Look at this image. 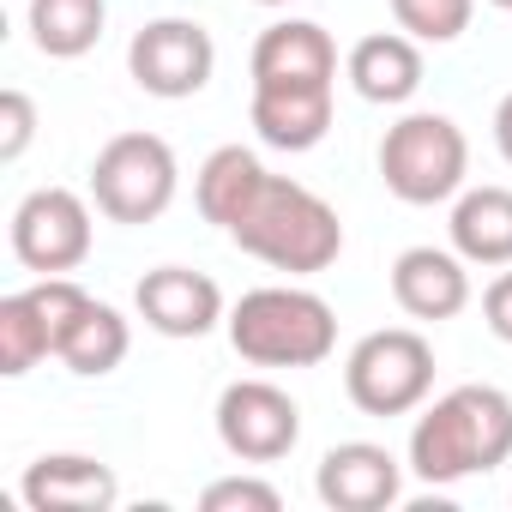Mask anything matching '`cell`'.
I'll list each match as a JSON object with an SVG mask.
<instances>
[{"label":"cell","mask_w":512,"mask_h":512,"mask_svg":"<svg viewBox=\"0 0 512 512\" xmlns=\"http://www.w3.org/2000/svg\"><path fill=\"white\" fill-rule=\"evenodd\" d=\"M512 458V398L500 386H452L410 428V470L434 488H452L476 470Z\"/></svg>","instance_id":"2"},{"label":"cell","mask_w":512,"mask_h":512,"mask_svg":"<svg viewBox=\"0 0 512 512\" xmlns=\"http://www.w3.org/2000/svg\"><path fill=\"white\" fill-rule=\"evenodd\" d=\"M470 175V139L452 115H404L380 139V181L404 205H446L464 193Z\"/></svg>","instance_id":"4"},{"label":"cell","mask_w":512,"mask_h":512,"mask_svg":"<svg viewBox=\"0 0 512 512\" xmlns=\"http://www.w3.org/2000/svg\"><path fill=\"white\" fill-rule=\"evenodd\" d=\"M446 229L470 266H512V187H464Z\"/></svg>","instance_id":"17"},{"label":"cell","mask_w":512,"mask_h":512,"mask_svg":"<svg viewBox=\"0 0 512 512\" xmlns=\"http://www.w3.org/2000/svg\"><path fill=\"white\" fill-rule=\"evenodd\" d=\"M217 440L241 464H278L302 440V404L272 380H235L217 398Z\"/></svg>","instance_id":"7"},{"label":"cell","mask_w":512,"mask_h":512,"mask_svg":"<svg viewBox=\"0 0 512 512\" xmlns=\"http://www.w3.org/2000/svg\"><path fill=\"white\" fill-rule=\"evenodd\" d=\"M211 67H217V43L205 25L193 19H151L133 43H127V73L145 97H163V103H181V97H199L211 85Z\"/></svg>","instance_id":"9"},{"label":"cell","mask_w":512,"mask_h":512,"mask_svg":"<svg viewBox=\"0 0 512 512\" xmlns=\"http://www.w3.org/2000/svg\"><path fill=\"white\" fill-rule=\"evenodd\" d=\"M43 356H55V326H49L37 290H19V296L0 302V374L19 380V374H31Z\"/></svg>","instance_id":"21"},{"label":"cell","mask_w":512,"mask_h":512,"mask_svg":"<svg viewBox=\"0 0 512 512\" xmlns=\"http://www.w3.org/2000/svg\"><path fill=\"white\" fill-rule=\"evenodd\" d=\"M494 145H500V157L512 163V91H506L500 109H494Z\"/></svg>","instance_id":"26"},{"label":"cell","mask_w":512,"mask_h":512,"mask_svg":"<svg viewBox=\"0 0 512 512\" xmlns=\"http://www.w3.org/2000/svg\"><path fill=\"white\" fill-rule=\"evenodd\" d=\"M344 392L362 416H410L434 392V344L410 326L368 332L344 362Z\"/></svg>","instance_id":"5"},{"label":"cell","mask_w":512,"mask_h":512,"mask_svg":"<svg viewBox=\"0 0 512 512\" xmlns=\"http://www.w3.org/2000/svg\"><path fill=\"white\" fill-rule=\"evenodd\" d=\"M133 302H139V320L151 332H163V338H205L223 320V290L205 272H187V266L145 272Z\"/></svg>","instance_id":"11"},{"label":"cell","mask_w":512,"mask_h":512,"mask_svg":"<svg viewBox=\"0 0 512 512\" xmlns=\"http://www.w3.org/2000/svg\"><path fill=\"white\" fill-rule=\"evenodd\" d=\"M241 253H253V260H266L272 272H290V278H314L326 272L338 253H344V223L338 211L290 181V175H260V187L247 193V205L235 211V223L223 229Z\"/></svg>","instance_id":"1"},{"label":"cell","mask_w":512,"mask_h":512,"mask_svg":"<svg viewBox=\"0 0 512 512\" xmlns=\"http://www.w3.org/2000/svg\"><path fill=\"white\" fill-rule=\"evenodd\" d=\"M488 7H500V13H512V0H488Z\"/></svg>","instance_id":"27"},{"label":"cell","mask_w":512,"mask_h":512,"mask_svg":"<svg viewBox=\"0 0 512 512\" xmlns=\"http://www.w3.org/2000/svg\"><path fill=\"white\" fill-rule=\"evenodd\" d=\"M260 175H266V163L253 157L247 145H217V151L199 163V175H193L199 217H205V223H217V229H229V223H235V211L247 205V193L260 187Z\"/></svg>","instance_id":"18"},{"label":"cell","mask_w":512,"mask_h":512,"mask_svg":"<svg viewBox=\"0 0 512 512\" xmlns=\"http://www.w3.org/2000/svg\"><path fill=\"white\" fill-rule=\"evenodd\" d=\"M13 253L25 272L67 278L91 260V205L73 187H37L13 211Z\"/></svg>","instance_id":"8"},{"label":"cell","mask_w":512,"mask_h":512,"mask_svg":"<svg viewBox=\"0 0 512 512\" xmlns=\"http://www.w3.org/2000/svg\"><path fill=\"white\" fill-rule=\"evenodd\" d=\"M25 506L31 512H109L121 500V482L103 458H85V452H43L25 482H19Z\"/></svg>","instance_id":"13"},{"label":"cell","mask_w":512,"mask_h":512,"mask_svg":"<svg viewBox=\"0 0 512 512\" xmlns=\"http://www.w3.org/2000/svg\"><path fill=\"white\" fill-rule=\"evenodd\" d=\"M344 73H350L356 97L398 109V103H410V97L422 91V49H416V37H404V31H374V37H362V43L350 49Z\"/></svg>","instance_id":"16"},{"label":"cell","mask_w":512,"mask_h":512,"mask_svg":"<svg viewBox=\"0 0 512 512\" xmlns=\"http://www.w3.org/2000/svg\"><path fill=\"white\" fill-rule=\"evenodd\" d=\"M260 7H290V0H260Z\"/></svg>","instance_id":"28"},{"label":"cell","mask_w":512,"mask_h":512,"mask_svg":"<svg viewBox=\"0 0 512 512\" xmlns=\"http://www.w3.org/2000/svg\"><path fill=\"white\" fill-rule=\"evenodd\" d=\"M181 187L175 151L157 133H115L91 163V199L109 223H151Z\"/></svg>","instance_id":"6"},{"label":"cell","mask_w":512,"mask_h":512,"mask_svg":"<svg viewBox=\"0 0 512 512\" xmlns=\"http://www.w3.org/2000/svg\"><path fill=\"white\" fill-rule=\"evenodd\" d=\"M476 0H392V19L416 43H458L470 31Z\"/></svg>","instance_id":"22"},{"label":"cell","mask_w":512,"mask_h":512,"mask_svg":"<svg viewBox=\"0 0 512 512\" xmlns=\"http://www.w3.org/2000/svg\"><path fill=\"white\" fill-rule=\"evenodd\" d=\"M314 494L332 512H386L404 494V464L386 446H374V440H344V446H332L320 458Z\"/></svg>","instance_id":"10"},{"label":"cell","mask_w":512,"mask_h":512,"mask_svg":"<svg viewBox=\"0 0 512 512\" xmlns=\"http://www.w3.org/2000/svg\"><path fill=\"white\" fill-rule=\"evenodd\" d=\"M229 344L253 368H320L338 350V314L302 284H260L229 308Z\"/></svg>","instance_id":"3"},{"label":"cell","mask_w":512,"mask_h":512,"mask_svg":"<svg viewBox=\"0 0 512 512\" xmlns=\"http://www.w3.org/2000/svg\"><path fill=\"white\" fill-rule=\"evenodd\" d=\"M37 139V103L25 91H0V163H19Z\"/></svg>","instance_id":"24"},{"label":"cell","mask_w":512,"mask_h":512,"mask_svg":"<svg viewBox=\"0 0 512 512\" xmlns=\"http://www.w3.org/2000/svg\"><path fill=\"white\" fill-rule=\"evenodd\" d=\"M127 350H133V332H127V320H121V308H109V302H85V314L67 326V338H61V362L73 368V374H85V380H97V374H115L121 362H127Z\"/></svg>","instance_id":"19"},{"label":"cell","mask_w":512,"mask_h":512,"mask_svg":"<svg viewBox=\"0 0 512 512\" xmlns=\"http://www.w3.org/2000/svg\"><path fill=\"white\" fill-rule=\"evenodd\" d=\"M247 115L272 151H314L332 133V85H253Z\"/></svg>","instance_id":"15"},{"label":"cell","mask_w":512,"mask_h":512,"mask_svg":"<svg viewBox=\"0 0 512 512\" xmlns=\"http://www.w3.org/2000/svg\"><path fill=\"white\" fill-rule=\"evenodd\" d=\"M103 0H31V43L49 61H79L103 43Z\"/></svg>","instance_id":"20"},{"label":"cell","mask_w":512,"mask_h":512,"mask_svg":"<svg viewBox=\"0 0 512 512\" xmlns=\"http://www.w3.org/2000/svg\"><path fill=\"white\" fill-rule=\"evenodd\" d=\"M392 302L410 320H452L470 308V260L452 247H404L392 260Z\"/></svg>","instance_id":"12"},{"label":"cell","mask_w":512,"mask_h":512,"mask_svg":"<svg viewBox=\"0 0 512 512\" xmlns=\"http://www.w3.org/2000/svg\"><path fill=\"white\" fill-rule=\"evenodd\" d=\"M253 85H338V43L314 19H278L253 43Z\"/></svg>","instance_id":"14"},{"label":"cell","mask_w":512,"mask_h":512,"mask_svg":"<svg viewBox=\"0 0 512 512\" xmlns=\"http://www.w3.org/2000/svg\"><path fill=\"white\" fill-rule=\"evenodd\" d=\"M482 320L500 344H512V272H500L488 290H482Z\"/></svg>","instance_id":"25"},{"label":"cell","mask_w":512,"mask_h":512,"mask_svg":"<svg viewBox=\"0 0 512 512\" xmlns=\"http://www.w3.org/2000/svg\"><path fill=\"white\" fill-rule=\"evenodd\" d=\"M284 494L260 476H217L199 488V512H278Z\"/></svg>","instance_id":"23"}]
</instances>
